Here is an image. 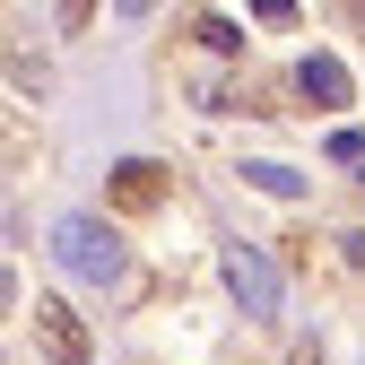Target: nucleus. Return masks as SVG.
<instances>
[{"mask_svg":"<svg viewBox=\"0 0 365 365\" xmlns=\"http://www.w3.org/2000/svg\"><path fill=\"white\" fill-rule=\"evenodd\" d=\"M53 261L70 269V279H87V287H113L122 279V244H113V226L105 217H53Z\"/></svg>","mask_w":365,"mask_h":365,"instance_id":"1","label":"nucleus"},{"mask_svg":"<svg viewBox=\"0 0 365 365\" xmlns=\"http://www.w3.org/2000/svg\"><path fill=\"white\" fill-rule=\"evenodd\" d=\"M217 269H226V296H235L244 313H279V304H287V279H279V261H269V252L226 244V252H217Z\"/></svg>","mask_w":365,"mask_h":365,"instance_id":"2","label":"nucleus"},{"mask_svg":"<svg viewBox=\"0 0 365 365\" xmlns=\"http://www.w3.org/2000/svg\"><path fill=\"white\" fill-rule=\"evenodd\" d=\"M296 87H304L313 105H348V70H339L331 53H304V61H296Z\"/></svg>","mask_w":365,"mask_h":365,"instance_id":"3","label":"nucleus"},{"mask_svg":"<svg viewBox=\"0 0 365 365\" xmlns=\"http://www.w3.org/2000/svg\"><path fill=\"white\" fill-rule=\"evenodd\" d=\"M43 339H53L61 356H87V339H78V322H70L61 304H43Z\"/></svg>","mask_w":365,"mask_h":365,"instance_id":"4","label":"nucleus"},{"mask_svg":"<svg viewBox=\"0 0 365 365\" xmlns=\"http://www.w3.org/2000/svg\"><path fill=\"white\" fill-rule=\"evenodd\" d=\"M244 174L261 182V192H279V200H287V192H304V174H287V165H244Z\"/></svg>","mask_w":365,"mask_h":365,"instance_id":"5","label":"nucleus"},{"mask_svg":"<svg viewBox=\"0 0 365 365\" xmlns=\"http://www.w3.org/2000/svg\"><path fill=\"white\" fill-rule=\"evenodd\" d=\"M252 18H269V26H287V18H296V0H252Z\"/></svg>","mask_w":365,"mask_h":365,"instance_id":"6","label":"nucleus"},{"mask_svg":"<svg viewBox=\"0 0 365 365\" xmlns=\"http://www.w3.org/2000/svg\"><path fill=\"white\" fill-rule=\"evenodd\" d=\"M348 261H356V269H365V235H348Z\"/></svg>","mask_w":365,"mask_h":365,"instance_id":"7","label":"nucleus"},{"mask_svg":"<svg viewBox=\"0 0 365 365\" xmlns=\"http://www.w3.org/2000/svg\"><path fill=\"white\" fill-rule=\"evenodd\" d=\"M356 182H365V157H356Z\"/></svg>","mask_w":365,"mask_h":365,"instance_id":"8","label":"nucleus"}]
</instances>
